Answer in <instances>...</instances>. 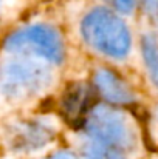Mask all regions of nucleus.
Here are the masks:
<instances>
[{
    "label": "nucleus",
    "mask_w": 158,
    "mask_h": 159,
    "mask_svg": "<svg viewBox=\"0 0 158 159\" xmlns=\"http://www.w3.org/2000/svg\"><path fill=\"white\" fill-rule=\"evenodd\" d=\"M84 40L96 51L108 57L121 59L130 50V33L126 23L110 9L96 8L90 11L81 25Z\"/></svg>",
    "instance_id": "f257e3e1"
},
{
    "label": "nucleus",
    "mask_w": 158,
    "mask_h": 159,
    "mask_svg": "<svg viewBox=\"0 0 158 159\" xmlns=\"http://www.w3.org/2000/svg\"><path fill=\"white\" fill-rule=\"evenodd\" d=\"M50 82L45 66L31 60H9L0 66V93L9 99H23L44 90Z\"/></svg>",
    "instance_id": "f03ea898"
},
{
    "label": "nucleus",
    "mask_w": 158,
    "mask_h": 159,
    "mask_svg": "<svg viewBox=\"0 0 158 159\" xmlns=\"http://www.w3.org/2000/svg\"><path fill=\"white\" fill-rule=\"evenodd\" d=\"M84 125L87 133L98 142H104L121 150H127L135 145V131L130 122L113 108H90L84 117Z\"/></svg>",
    "instance_id": "7ed1b4c3"
},
{
    "label": "nucleus",
    "mask_w": 158,
    "mask_h": 159,
    "mask_svg": "<svg viewBox=\"0 0 158 159\" xmlns=\"http://www.w3.org/2000/svg\"><path fill=\"white\" fill-rule=\"evenodd\" d=\"M5 48L11 53L39 56L53 63L64 59V42L59 33L48 25H33L11 34L5 42Z\"/></svg>",
    "instance_id": "20e7f679"
},
{
    "label": "nucleus",
    "mask_w": 158,
    "mask_h": 159,
    "mask_svg": "<svg viewBox=\"0 0 158 159\" xmlns=\"http://www.w3.org/2000/svg\"><path fill=\"white\" fill-rule=\"evenodd\" d=\"M93 84L99 96L113 105H127L132 104L135 96L130 87L112 70L101 68L93 76Z\"/></svg>",
    "instance_id": "39448f33"
},
{
    "label": "nucleus",
    "mask_w": 158,
    "mask_h": 159,
    "mask_svg": "<svg viewBox=\"0 0 158 159\" xmlns=\"http://www.w3.org/2000/svg\"><path fill=\"white\" fill-rule=\"evenodd\" d=\"M90 98H92V91L89 87L82 84H76L70 87L62 102V110H64L65 117L68 120H84L82 117L90 110L89 108Z\"/></svg>",
    "instance_id": "423d86ee"
},
{
    "label": "nucleus",
    "mask_w": 158,
    "mask_h": 159,
    "mask_svg": "<svg viewBox=\"0 0 158 159\" xmlns=\"http://www.w3.org/2000/svg\"><path fill=\"white\" fill-rule=\"evenodd\" d=\"M51 136L53 130L50 127L41 122H31V124H25L20 130H17L12 139V145L17 148L31 150V148L45 145V142H48Z\"/></svg>",
    "instance_id": "0eeeda50"
},
{
    "label": "nucleus",
    "mask_w": 158,
    "mask_h": 159,
    "mask_svg": "<svg viewBox=\"0 0 158 159\" xmlns=\"http://www.w3.org/2000/svg\"><path fill=\"white\" fill-rule=\"evenodd\" d=\"M143 50V59L147 68V73L154 82V85L158 88V42L154 36H144L141 42Z\"/></svg>",
    "instance_id": "6e6552de"
},
{
    "label": "nucleus",
    "mask_w": 158,
    "mask_h": 159,
    "mask_svg": "<svg viewBox=\"0 0 158 159\" xmlns=\"http://www.w3.org/2000/svg\"><path fill=\"white\" fill-rule=\"evenodd\" d=\"M85 155L87 159H124V153L121 148L98 141H95L87 147Z\"/></svg>",
    "instance_id": "1a4fd4ad"
},
{
    "label": "nucleus",
    "mask_w": 158,
    "mask_h": 159,
    "mask_svg": "<svg viewBox=\"0 0 158 159\" xmlns=\"http://www.w3.org/2000/svg\"><path fill=\"white\" fill-rule=\"evenodd\" d=\"M113 3V6L119 11V12H130L133 8H135V3L136 0H108Z\"/></svg>",
    "instance_id": "9d476101"
},
{
    "label": "nucleus",
    "mask_w": 158,
    "mask_h": 159,
    "mask_svg": "<svg viewBox=\"0 0 158 159\" xmlns=\"http://www.w3.org/2000/svg\"><path fill=\"white\" fill-rule=\"evenodd\" d=\"M144 8L149 16L158 17V0H144Z\"/></svg>",
    "instance_id": "9b49d317"
},
{
    "label": "nucleus",
    "mask_w": 158,
    "mask_h": 159,
    "mask_svg": "<svg viewBox=\"0 0 158 159\" xmlns=\"http://www.w3.org/2000/svg\"><path fill=\"white\" fill-rule=\"evenodd\" d=\"M53 159H73V158H71V155H68V153H60V155H56Z\"/></svg>",
    "instance_id": "f8f14e48"
},
{
    "label": "nucleus",
    "mask_w": 158,
    "mask_h": 159,
    "mask_svg": "<svg viewBox=\"0 0 158 159\" xmlns=\"http://www.w3.org/2000/svg\"><path fill=\"white\" fill-rule=\"evenodd\" d=\"M155 124H157V127H158V111H157V116H155Z\"/></svg>",
    "instance_id": "ddd939ff"
}]
</instances>
